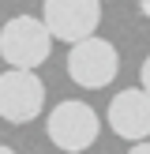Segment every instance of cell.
<instances>
[{
    "instance_id": "6da1fadb",
    "label": "cell",
    "mask_w": 150,
    "mask_h": 154,
    "mask_svg": "<svg viewBox=\"0 0 150 154\" xmlns=\"http://www.w3.org/2000/svg\"><path fill=\"white\" fill-rule=\"evenodd\" d=\"M52 53V34L38 15H15L0 30V60H8L11 68L34 72L38 64H45Z\"/></svg>"
},
{
    "instance_id": "7a4b0ae2",
    "label": "cell",
    "mask_w": 150,
    "mask_h": 154,
    "mask_svg": "<svg viewBox=\"0 0 150 154\" xmlns=\"http://www.w3.org/2000/svg\"><path fill=\"white\" fill-rule=\"evenodd\" d=\"M120 72V53L112 42L105 38H86V42H75L68 53V75L71 83H79L82 90H101L116 79Z\"/></svg>"
},
{
    "instance_id": "3957f363",
    "label": "cell",
    "mask_w": 150,
    "mask_h": 154,
    "mask_svg": "<svg viewBox=\"0 0 150 154\" xmlns=\"http://www.w3.org/2000/svg\"><path fill=\"white\" fill-rule=\"evenodd\" d=\"M45 128H49L52 147H60L68 154H79V150L98 143L101 120H98V109H90L86 102H60L49 113V124Z\"/></svg>"
},
{
    "instance_id": "277c9868",
    "label": "cell",
    "mask_w": 150,
    "mask_h": 154,
    "mask_svg": "<svg viewBox=\"0 0 150 154\" xmlns=\"http://www.w3.org/2000/svg\"><path fill=\"white\" fill-rule=\"evenodd\" d=\"M41 23L60 42H86L101 23V0H45Z\"/></svg>"
},
{
    "instance_id": "5b68a950",
    "label": "cell",
    "mask_w": 150,
    "mask_h": 154,
    "mask_svg": "<svg viewBox=\"0 0 150 154\" xmlns=\"http://www.w3.org/2000/svg\"><path fill=\"white\" fill-rule=\"evenodd\" d=\"M41 109H45V83L34 72L11 68V72L0 75V120L30 124Z\"/></svg>"
},
{
    "instance_id": "8992f818",
    "label": "cell",
    "mask_w": 150,
    "mask_h": 154,
    "mask_svg": "<svg viewBox=\"0 0 150 154\" xmlns=\"http://www.w3.org/2000/svg\"><path fill=\"white\" fill-rule=\"evenodd\" d=\"M109 128L128 143H142L150 139V94L142 87L120 90L116 98L109 102Z\"/></svg>"
},
{
    "instance_id": "52a82bcc",
    "label": "cell",
    "mask_w": 150,
    "mask_h": 154,
    "mask_svg": "<svg viewBox=\"0 0 150 154\" xmlns=\"http://www.w3.org/2000/svg\"><path fill=\"white\" fill-rule=\"evenodd\" d=\"M139 83H142V90L150 94V57L142 60V68H139Z\"/></svg>"
},
{
    "instance_id": "ba28073f",
    "label": "cell",
    "mask_w": 150,
    "mask_h": 154,
    "mask_svg": "<svg viewBox=\"0 0 150 154\" xmlns=\"http://www.w3.org/2000/svg\"><path fill=\"white\" fill-rule=\"evenodd\" d=\"M128 154H150V143H146V139H142V143H135V147L128 150Z\"/></svg>"
},
{
    "instance_id": "9c48e42d",
    "label": "cell",
    "mask_w": 150,
    "mask_h": 154,
    "mask_svg": "<svg viewBox=\"0 0 150 154\" xmlns=\"http://www.w3.org/2000/svg\"><path fill=\"white\" fill-rule=\"evenodd\" d=\"M139 11H142V15L150 19V0H139Z\"/></svg>"
},
{
    "instance_id": "30bf717a",
    "label": "cell",
    "mask_w": 150,
    "mask_h": 154,
    "mask_svg": "<svg viewBox=\"0 0 150 154\" xmlns=\"http://www.w3.org/2000/svg\"><path fill=\"white\" fill-rule=\"evenodd\" d=\"M0 154H15V150H11V147H8V143H0Z\"/></svg>"
}]
</instances>
